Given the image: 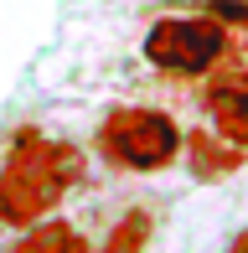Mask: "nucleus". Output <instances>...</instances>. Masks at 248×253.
I'll return each mask as SVG.
<instances>
[{
  "mask_svg": "<svg viewBox=\"0 0 248 253\" xmlns=\"http://www.w3.org/2000/svg\"><path fill=\"white\" fill-rule=\"evenodd\" d=\"M88 176V155L67 140H52L41 129H21L5 150L0 166V227L26 233L41 217H52L67 202V191H78Z\"/></svg>",
  "mask_w": 248,
  "mask_h": 253,
  "instance_id": "f257e3e1",
  "label": "nucleus"
},
{
  "mask_svg": "<svg viewBox=\"0 0 248 253\" xmlns=\"http://www.w3.org/2000/svg\"><path fill=\"white\" fill-rule=\"evenodd\" d=\"M181 124L165 109L150 103H119L98 119L93 129V150L104 166L129 170V176H155V170H171L181 160Z\"/></svg>",
  "mask_w": 248,
  "mask_h": 253,
  "instance_id": "f03ea898",
  "label": "nucleus"
},
{
  "mask_svg": "<svg viewBox=\"0 0 248 253\" xmlns=\"http://www.w3.org/2000/svg\"><path fill=\"white\" fill-rule=\"evenodd\" d=\"M233 57V31L222 16H161L145 31V62L171 78H212Z\"/></svg>",
  "mask_w": 248,
  "mask_h": 253,
  "instance_id": "7ed1b4c3",
  "label": "nucleus"
},
{
  "mask_svg": "<svg viewBox=\"0 0 248 253\" xmlns=\"http://www.w3.org/2000/svg\"><path fill=\"white\" fill-rule=\"evenodd\" d=\"M202 114L228 145L248 155V73H222L202 88Z\"/></svg>",
  "mask_w": 248,
  "mask_h": 253,
  "instance_id": "20e7f679",
  "label": "nucleus"
},
{
  "mask_svg": "<svg viewBox=\"0 0 248 253\" xmlns=\"http://www.w3.org/2000/svg\"><path fill=\"white\" fill-rule=\"evenodd\" d=\"M181 155H186V166H191V176H197V181H222V176H233V170L248 160L238 145H228L217 129L186 134V140H181Z\"/></svg>",
  "mask_w": 248,
  "mask_h": 253,
  "instance_id": "39448f33",
  "label": "nucleus"
},
{
  "mask_svg": "<svg viewBox=\"0 0 248 253\" xmlns=\"http://www.w3.org/2000/svg\"><path fill=\"white\" fill-rule=\"evenodd\" d=\"M5 253H93V248H88V238L78 233L73 222H62V217H41V222L26 227Z\"/></svg>",
  "mask_w": 248,
  "mask_h": 253,
  "instance_id": "423d86ee",
  "label": "nucleus"
},
{
  "mask_svg": "<svg viewBox=\"0 0 248 253\" xmlns=\"http://www.w3.org/2000/svg\"><path fill=\"white\" fill-rule=\"evenodd\" d=\"M150 233H155V212H150V207H129V212L109 227V238H104L98 253H145Z\"/></svg>",
  "mask_w": 248,
  "mask_h": 253,
  "instance_id": "0eeeda50",
  "label": "nucleus"
},
{
  "mask_svg": "<svg viewBox=\"0 0 248 253\" xmlns=\"http://www.w3.org/2000/svg\"><path fill=\"white\" fill-rule=\"evenodd\" d=\"M228 253H248V227H238V233H233V243H228Z\"/></svg>",
  "mask_w": 248,
  "mask_h": 253,
  "instance_id": "6e6552de",
  "label": "nucleus"
}]
</instances>
